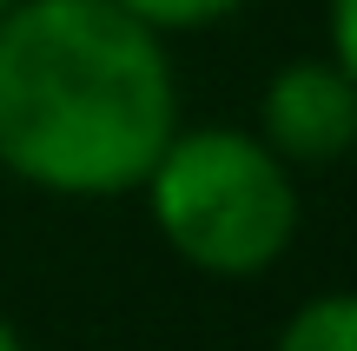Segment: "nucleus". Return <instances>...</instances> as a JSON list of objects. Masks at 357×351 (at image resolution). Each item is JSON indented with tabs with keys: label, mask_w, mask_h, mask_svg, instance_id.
Masks as SVG:
<instances>
[{
	"label": "nucleus",
	"mask_w": 357,
	"mask_h": 351,
	"mask_svg": "<svg viewBox=\"0 0 357 351\" xmlns=\"http://www.w3.org/2000/svg\"><path fill=\"white\" fill-rule=\"evenodd\" d=\"M324 60L357 87V0H324Z\"/></svg>",
	"instance_id": "nucleus-6"
},
{
	"label": "nucleus",
	"mask_w": 357,
	"mask_h": 351,
	"mask_svg": "<svg viewBox=\"0 0 357 351\" xmlns=\"http://www.w3.org/2000/svg\"><path fill=\"white\" fill-rule=\"evenodd\" d=\"M153 232L205 278H265L291 252L305 199L298 172L245 126H185L139 179Z\"/></svg>",
	"instance_id": "nucleus-2"
},
{
	"label": "nucleus",
	"mask_w": 357,
	"mask_h": 351,
	"mask_svg": "<svg viewBox=\"0 0 357 351\" xmlns=\"http://www.w3.org/2000/svg\"><path fill=\"white\" fill-rule=\"evenodd\" d=\"M113 7H126L132 20H146L153 33H212V27L238 20L252 0H113Z\"/></svg>",
	"instance_id": "nucleus-5"
},
{
	"label": "nucleus",
	"mask_w": 357,
	"mask_h": 351,
	"mask_svg": "<svg viewBox=\"0 0 357 351\" xmlns=\"http://www.w3.org/2000/svg\"><path fill=\"white\" fill-rule=\"evenodd\" d=\"M252 133L291 172L337 166L344 153H357V87L324 53L284 60L278 73L265 80V93H258V126Z\"/></svg>",
	"instance_id": "nucleus-3"
},
{
	"label": "nucleus",
	"mask_w": 357,
	"mask_h": 351,
	"mask_svg": "<svg viewBox=\"0 0 357 351\" xmlns=\"http://www.w3.org/2000/svg\"><path fill=\"white\" fill-rule=\"evenodd\" d=\"M271 351H357V292H318L284 318Z\"/></svg>",
	"instance_id": "nucleus-4"
},
{
	"label": "nucleus",
	"mask_w": 357,
	"mask_h": 351,
	"mask_svg": "<svg viewBox=\"0 0 357 351\" xmlns=\"http://www.w3.org/2000/svg\"><path fill=\"white\" fill-rule=\"evenodd\" d=\"M7 7H13V0H0V13H7Z\"/></svg>",
	"instance_id": "nucleus-8"
},
{
	"label": "nucleus",
	"mask_w": 357,
	"mask_h": 351,
	"mask_svg": "<svg viewBox=\"0 0 357 351\" xmlns=\"http://www.w3.org/2000/svg\"><path fill=\"white\" fill-rule=\"evenodd\" d=\"M166 33L113 0L0 13V172L47 199H126L178 133Z\"/></svg>",
	"instance_id": "nucleus-1"
},
{
	"label": "nucleus",
	"mask_w": 357,
	"mask_h": 351,
	"mask_svg": "<svg viewBox=\"0 0 357 351\" xmlns=\"http://www.w3.org/2000/svg\"><path fill=\"white\" fill-rule=\"evenodd\" d=\"M0 351H26V338H20V325H13L7 312H0Z\"/></svg>",
	"instance_id": "nucleus-7"
}]
</instances>
